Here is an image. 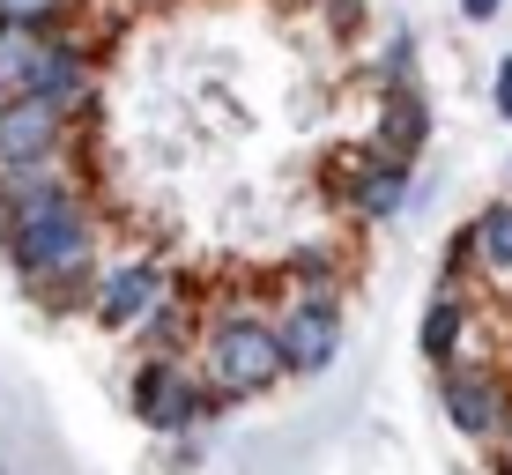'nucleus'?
<instances>
[{
  "mask_svg": "<svg viewBox=\"0 0 512 475\" xmlns=\"http://www.w3.org/2000/svg\"><path fill=\"white\" fill-rule=\"evenodd\" d=\"M0 238H8V260L30 290H45L52 305H82L90 297V268H97V208L82 201V186H60L45 201L0 216Z\"/></svg>",
  "mask_w": 512,
  "mask_h": 475,
  "instance_id": "nucleus-1",
  "label": "nucleus"
},
{
  "mask_svg": "<svg viewBox=\"0 0 512 475\" xmlns=\"http://www.w3.org/2000/svg\"><path fill=\"white\" fill-rule=\"evenodd\" d=\"M193 379H201L216 401H245V394H268V386H282L290 372H282L275 327L260 320V312H223V320L201 334Z\"/></svg>",
  "mask_w": 512,
  "mask_h": 475,
  "instance_id": "nucleus-2",
  "label": "nucleus"
},
{
  "mask_svg": "<svg viewBox=\"0 0 512 475\" xmlns=\"http://www.w3.org/2000/svg\"><path fill=\"white\" fill-rule=\"evenodd\" d=\"M127 401H134V416L149 431H193V424H208V416H216V394H208L201 379H193V364L186 357H141L134 364V386H127Z\"/></svg>",
  "mask_w": 512,
  "mask_h": 475,
  "instance_id": "nucleus-3",
  "label": "nucleus"
},
{
  "mask_svg": "<svg viewBox=\"0 0 512 475\" xmlns=\"http://www.w3.org/2000/svg\"><path fill=\"white\" fill-rule=\"evenodd\" d=\"M275 327V349H282V372H327L334 357H342V305H334V290L305 283L282 305Z\"/></svg>",
  "mask_w": 512,
  "mask_h": 475,
  "instance_id": "nucleus-4",
  "label": "nucleus"
},
{
  "mask_svg": "<svg viewBox=\"0 0 512 475\" xmlns=\"http://www.w3.org/2000/svg\"><path fill=\"white\" fill-rule=\"evenodd\" d=\"M164 305H171V290H164V268H156V260H119V268H104L90 283V312H97V327H112V334H141Z\"/></svg>",
  "mask_w": 512,
  "mask_h": 475,
  "instance_id": "nucleus-5",
  "label": "nucleus"
},
{
  "mask_svg": "<svg viewBox=\"0 0 512 475\" xmlns=\"http://www.w3.org/2000/svg\"><path fill=\"white\" fill-rule=\"evenodd\" d=\"M438 409L453 416L461 438H505L512 431V394L490 364H446L438 372Z\"/></svg>",
  "mask_w": 512,
  "mask_h": 475,
  "instance_id": "nucleus-6",
  "label": "nucleus"
},
{
  "mask_svg": "<svg viewBox=\"0 0 512 475\" xmlns=\"http://www.w3.org/2000/svg\"><path fill=\"white\" fill-rule=\"evenodd\" d=\"M67 142V119L45 112L38 97H8L0 104V171H30V164H52Z\"/></svg>",
  "mask_w": 512,
  "mask_h": 475,
  "instance_id": "nucleus-7",
  "label": "nucleus"
},
{
  "mask_svg": "<svg viewBox=\"0 0 512 475\" xmlns=\"http://www.w3.org/2000/svg\"><path fill=\"white\" fill-rule=\"evenodd\" d=\"M23 97H38L45 112H60V119H82L97 104V75H90V52L82 45H67V38H52L45 45V60H38V75H30V90Z\"/></svg>",
  "mask_w": 512,
  "mask_h": 475,
  "instance_id": "nucleus-8",
  "label": "nucleus"
},
{
  "mask_svg": "<svg viewBox=\"0 0 512 475\" xmlns=\"http://www.w3.org/2000/svg\"><path fill=\"white\" fill-rule=\"evenodd\" d=\"M423 134H431V104H423V90H416V82L386 90V104H379V134H372V156H386V164H416Z\"/></svg>",
  "mask_w": 512,
  "mask_h": 475,
  "instance_id": "nucleus-9",
  "label": "nucleus"
},
{
  "mask_svg": "<svg viewBox=\"0 0 512 475\" xmlns=\"http://www.w3.org/2000/svg\"><path fill=\"white\" fill-rule=\"evenodd\" d=\"M349 201H357V216H364V223L401 216V208L416 201V164H386V156H372V149H364L357 186H349Z\"/></svg>",
  "mask_w": 512,
  "mask_h": 475,
  "instance_id": "nucleus-10",
  "label": "nucleus"
},
{
  "mask_svg": "<svg viewBox=\"0 0 512 475\" xmlns=\"http://www.w3.org/2000/svg\"><path fill=\"white\" fill-rule=\"evenodd\" d=\"M461 334H468V305L453 290H438V297H423V320H416V349H423V364H461Z\"/></svg>",
  "mask_w": 512,
  "mask_h": 475,
  "instance_id": "nucleus-11",
  "label": "nucleus"
},
{
  "mask_svg": "<svg viewBox=\"0 0 512 475\" xmlns=\"http://www.w3.org/2000/svg\"><path fill=\"white\" fill-rule=\"evenodd\" d=\"M468 260H483L490 275H512V201H483V216L461 231Z\"/></svg>",
  "mask_w": 512,
  "mask_h": 475,
  "instance_id": "nucleus-12",
  "label": "nucleus"
},
{
  "mask_svg": "<svg viewBox=\"0 0 512 475\" xmlns=\"http://www.w3.org/2000/svg\"><path fill=\"white\" fill-rule=\"evenodd\" d=\"M45 45H52L45 30H23V23H0V104L30 90V75H38Z\"/></svg>",
  "mask_w": 512,
  "mask_h": 475,
  "instance_id": "nucleus-13",
  "label": "nucleus"
},
{
  "mask_svg": "<svg viewBox=\"0 0 512 475\" xmlns=\"http://www.w3.org/2000/svg\"><path fill=\"white\" fill-rule=\"evenodd\" d=\"M60 186H75L60 171V156H52V164H30V171H0V216H15V208L45 201V193H60Z\"/></svg>",
  "mask_w": 512,
  "mask_h": 475,
  "instance_id": "nucleus-14",
  "label": "nucleus"
},
{
  "mask_svg": "<svg viewBox=\"0 0 512 475\" xmlns=\"http://www.w3.org/2000/svg\"><path fill=\"white\" fill-rule=\"evenodd\" d=\"M60 15H75V0H0V23L45 30V38H52V23H60Z\"/></svg>",
  "mask_w": 512,
  "mask_h": 475,
  "instance_id": "nucleus-15",
  "label": "nucleus"
},
{
  "mask_svg": "<svg viewBox=\"0 0 512 475\" xmlns=\"http://www.w3.org/2000/svg\"><path fill=\"white\" fill-rule=\"evenodd\" d=\"M409 60H416V38H409V30H394V45H386V60H379V82H386V90H401V82H409Z\"/></svg>",
  "mask_w": 512,
  "mask_h": 475,
  "instance_id": "nucleus-16",
  "label": "nucleus"
},
{
  "mask_svg": "<svg viewBox=\"0 0 512 475\" xmlns=\"http://www.w3.org/2000/svg\"><path fill=\"white\" fill-rule=\"evenodd\" d=\"M490 104H498V119H512V52L498 60V82H490Z\"/></svg>",
  "mask_w": 512,
  "mask_h": 475,
  "instance_id": "nucleus-17",
  "label": "nucleus"
},
{
  "mask_svg": "<svg viewBox=\"0 0 512 475\" xmlns=\"http://www.w3.org/2000/svg\"><path fill=\"white\" fill-rule=\"evenodd\" d=\"M498 8H505V0H461V15H468V23H490Z\"/></svg>",
  "mask_w": 512,
  "mask_h": 475,
  "instance_id": "nucleus-18",
  "label": "nucleus"
},
{
  "mask_svg": "<svg viewBox=\"0 0 512 475\" xmlns=\"http://www.w3.org/2000/svg\"><path fill=\"white\" fill-rule=\"evenodd\" d=\"M505 475H512V446H505Z\"/></svg>",
  "mask_w": 512,
  "mask_h": 475,
  "instance_id": "nucleus-19",
  "label": "nucleus"
},
{
  "mask_svg": "<svg viewBox=\"0 0 512 475\" xmlns=\"http://www.w3.org/2000/svg\"><path fill=\"white\" fill-rule=\"evenodd\" d=\"M0 475H8V461H0Z\"/></svg>",
  "mask_w": 512,
  "mask_h": 475,
  "instance_id": "nucleus-20",
  "label": "nucleus"
}]
</instances>
